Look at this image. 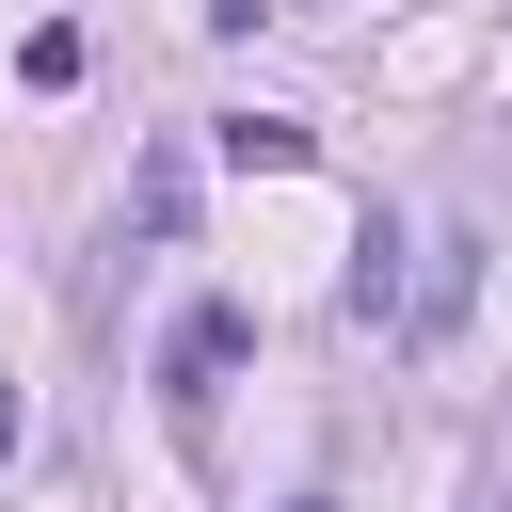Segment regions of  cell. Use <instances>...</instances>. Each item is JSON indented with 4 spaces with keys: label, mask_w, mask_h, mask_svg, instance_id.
Masks as SVG:
<instances>
[{
    "label": "cell",
    "mask_w": 512,
    "mask_h": 512,
    "mask_svg": "<svg viewBox=\"0 0 512 512\" xmlns=\"http://www.w3.org/2000/svg\"><path fill=\"white\" fill-rule=\"evenodd\" d=\"M480 256H496V240H480L464 208L416 240V272H400V336H416V352H448V336H464V304H480Z\"/></svg>",
    "instance_id": "1"
},
{
    "label": "cell",
    "mask_w": 512,
    "mask_h": 512,
    "mask_svg": "<svg viewBox=\"0 0 512 512\" xmlns=\"http://www.w3.org/2000/svg\"><path fill=\"white\" fill-rule=\"evenodd\" d=\"M256 352V304H192L176 336H160V400H176V432H208V384Z\"/></svg>",
    "instance_id": "2"
},
{
    "label": "cell",
    "mask_w": 512,
    "mask_h": 512,
    "mask_svg": "<svg viewBox=\"0 0 512 512\" xmlns=\"http://www.w3.org/2000/svg\"><path fill=\"white\" fill-rule=\"evenodd\" d=\"M400 272H416V224H400V208H368V240H352V320H368V336L400 320Z\"/></svg>",
    "instance_id": "3"
},
{
    "label": "cell",
    "mask_w": 512,
    "mask_h": 512,
    "mask_svg": "<svg viewBox=\"0 0 512 512\" xmlns=\"http://www.w3.org/2000/svg\"><path fill=\"white\" fill-rule=\"evenodd\" d=\"M192 192H208V176H192V144H144V176H128V224H144V240H192Z\"/></svg>",
    "instance_id": "4"
},
{
    "label": "cell",
    "mask_w": 512,
    "mask_h": 512,
    "mask_svg": "<svg viewBox=\"0 0 512 512\" xmlns=\"http://www.w3.org/2000/svg\"><path fill=\"white\" fill-rule=\"evenodd\" d=\"M224 160H240V176H288V160H304V128H288V112H240V128H224Z\"/></svg>",
    "instance_id": "5"
},
{
    "label": "cell",
    "mask_w": 512,
    "mask_h": 512,
    "mask_svg": "<svg viewBox=\"0 0 512 512\" xmlns=\"http://www.w3.org/2000/svg\"><path fill=\"white\" fill-rule=\"evenodd\" d=\"M464 512H512V432L480 448V480H464Z\"/></svg>",
    "instance_id": "6"
},
{
    "label": "cell",
    "mask_w": 512,
    "mask_h": 512,
    "mask_svg": "<svg viewBox=\"0 0 512 512\" xmlns=\"http://www.w3.org/2000/svg\"><path fill=\"white\" fill-rule=\"evenodd\" d=\"M16 448H32V400H16V384H0V480H16Z\"/></svg>",
    "instance_id": "7"
},
{
    "label": "cell",
    "mask_w": 512,
    "mask_h": 512,
    "mask_svg": "<svg viewBox=\"0 0 512 512\" xmlns=\"http://www.w3.org/2000/svg\"><path fill=\"white\" fill-rule=\"evenodd\" d=\"M304 512H336V496H304Z\"/></svg>",
    "instance_id": "8"
},
{
    "label": "cell",
    "mask_w": 512,
    "mask_h": 512,
    "mask_svg": "<svg viewBox=\"0 0 512 512\" xmlns=\"http://www.w3.org/2000/svg\"><path fill=\"white\" fill-rule=\"evenodd\" d=\"M272 16H288V0H272Z\"/></svg>",
    "instance_id": "9"
}]
</instances>
